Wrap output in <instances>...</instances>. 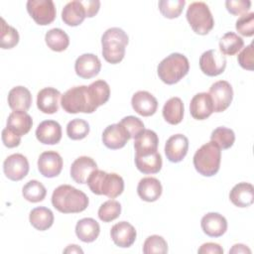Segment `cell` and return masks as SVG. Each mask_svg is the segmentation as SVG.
Returning a JSON list of instances; mask_svg holds the SVG:
<instances>
[{"mask_svg":"<svg viewBox=\"0 0 254 254\" xmlns=\"http://www.w3.org/2000/svg\"><path fill=\"white\" fill-rule=\"evenodd\" d=\"M119 123L125 128L130 138H135L140 132H142L145 129L143 121L138 117L132 115L122 118Z\"/></svg>","mask_w":254,"mask_h":254,"instance_id":"cell-44","label":"cell"},{"mask_svg":"<svg viewBox=\"0 0 254 254\" xmlns=\"http://www.w3.org/2000/svg\"><path fill=\"white\" fill-rule=\"evenodd\" d=\"M27 11L34 21L41 26H46L56 19V6L52 0H29Z\"/></svg>","mask_w":254,"mask_h":254,"instance_id":"cell-8","label":"cell"},{"mask_svg":"<svg viewBox=\"0 0 254 254\" xmlns=\"http://www.w3.org/2000/svg\"><path fill=\"white\" fill-rule=\"evenodd\" d=\"M63 158L56 151L43 152L38 159L39 172L46 178L59 176L63 169Z\"/></svg>","mask_w":254,"mask_h":254,"instance_id":"cell-12","label":"cell"},{"mask_svg":"<svg viewBox=\"0 0 254 254\" xmlns=\"http://www.w3.org/2000/svg\"><path fill=\"white\" fill-rule=\"evenodd\" d=\"M90 101L95 109L106 103L110 96V87L105 80L98 79L87 86Z\"/></svg>","mask_w":254,"mask_h":254,"instance_id":"cell-31","label":"cell"},{"mask_svg":"<svg viewBox=\"0 0 254 254\" xmlns=\"http://www.w3.org/2000/svg\"><path fill=\"white\" fill-rule=\"evenodd\" d=\"M97 169L95 161L87 156L78 157L70 167V177L77 184H85L89 175Z\"/></svg>","mask_w":254,"mask_h":254,"instance_id":"cell-21","label":"cell"},{"mask_svg":"<svg viewBox=\"0 0 254 254\" xmlns=\"http://www.w3.org/2000/svg\"><path fill=\"white\" fill-rule=\"evenodd\" d=\"M186 16L192 31L198 35L208 34L214 26L212 14L204 2L190 4Z\"/></svg>","mask_w":254,"mask_h":254,"instance_id":"cell-7","label":"cell"},{"mask_svg":"<svg viewBox=\"0 0 254 254\" xmlns=\"http://www.w3.org/2000/svg\"><path fill=\"white\" fill-rule=\"evenodd\" d=\"M36 137L45 145L58 144L62 139V127L55 120H45L38 125Z\"/></svg>","mask_w":254,"mask_h":254,"instance_id":"cell-18","label":"cell"},{"mask_svg":"<svg viewBox=\"0 0 254 254\" xmlns=\"http://www.w3.org/2000/svg\"><path fill=\"white\" fill-rule=\"evenodd\" d=\"M61 92L54 87H45L37 94V106L46 114H54L59 110Z\"/></svg>","mask_w":254,"mask_h":254,"instance_id":"cell-22","label":"cell"},{"mask_svg":"<svg viewBox=\"0 0 254 254\" xmlns=\"http://www.w3.org/2000/svg\"><path fill=\"white\" fill-rule=\"evenodd\" d=\"M185 0H161L158 3L161 14L169 19L178 18L185 7Z\"/></svg>","mask_w":254,"mask_h":254,"instance_id":"cell-39","label":"cell"},{"mask_svg":"<svg viewBox=\"0 0 254 254\" xmlns=\"http://www.w3.org/2000/svg\"><path fill=\"white\" fill-rule=\"evenodd\" d=\"M135 165L143 174H156L162 169L163 161L158 151L147 155H135Z\"/></svg>","mask_w":254,"mask_h":254,"instance_id":"cell-30","label":"cell"},{"mask_svg":"<svg viewBox=\"0 0 254 254\" xmlns=\"http://www.w3.org/2000/svg\"><path fill=\"white\" fill-rule=\"evenodd\" d=\"M45 41L47 46L55 52H63L69 45L68 35L60 28L51 29L46 33Z\"/></svg>","mask_w":254,"mask_h":254,"instance_id":"cell-34","label":"cell"},{"mask_svg":"<svg viewBox=\"0 0 254 254\" xmlns=\"http://www.w3.org/2000/svg\"><path fill=\"white\" fill-rule=\"evenodd\" d=\"M164 119L172 125H177L182 122L184 116V103L180 97L170 98L163 107Z\"/></svg>","mask_w":254,"mask_h":254,"instance_id":"cell-33","label":"cell"},{"mask_svg":"<svg viewBox=\"0 0 254 254\" xmlns=\"http://www.w3.org/2000/svg\"><path fill=\"white\" fill-rule=\"evenodd\" d=\"M19 43L18 31L9 26L5 20L1 19V33H0V47L4 50L12 49Z\"/></svg>","mask_w":254,"mask_h":254,"instance_id":"cell-38","label":"cell"},{"mask_svg":"<svg viewBox=\"0 0 254 254\" xmlns=\"http://www.w3.org/2000/svg\"><path fill=\"white\" fill-rule=\"evenodd\" d=\"M210 141L215 143L220 149H229L234 144L235 134L229 128L217 127L211 132Z\"/></svg>","mask_w":254,"mask_h":254,"instance_id":"cell-37","label":"cell"},{"mask_svg":"<svg viewBox=\"0 0 254 254\" xmlns=\"http://www.w3.org/2000/svg\"><path fill=\"white\" fill-rule=\"evenodd\" d=\"M143 252L145 254H165L168 252L167 241L160 235H151L144 242Z\"/></svg>","mask_w":254,"mask_h":254,"instance_id":"cell-42","label":"cell"},{"mask_svg":"<svg viewBox=\"0 0 254 254\" xmlns=\"http://www.w3.org/2000/svg\"><path fill=\"white\" fill-rule=\"evenodd\" d=\"M129 139V134L120 123L108 125L102 133L103 144L111 150L123 148Z\"/></svg>","mask_w":254,"mask_h":254,"instance_id":"cell-13","label":"cell"},{"mask_svg":"<svg viewBox=\"0 0 254 254\" xmlns=\"http://www.w3.org/2000/svg\"><path fill=\"white\" fill-rule=\"evenodd\" d=\"M133 109L141 116H151L155 114L158 108V101L156 97L148 91L140 90L133 94L131 99Z\"/></svg>","mask_w":254,"mask_h":254,"instance_id":"cell-17","label":"cell"},{"mask_svg":"<svg viewBox=\"0 0 254 254\" xmlns=\"http://www.w3.org/2000/svg\"><path fill=\"white\" fill-rule=\"evenodd\" d=\"M61 105L67 113H92L96 109L93 107L86 85L73 86L66 90L61 98Z\"/></svg>","mask_w":254,"mask_h":254,"instance_id":"cell-6","label":"cell"},{"mask_svg":"<svg viewBox=\"0 0 254 254\" xmlns=\"http://www.w3.org/2000/svg\"><path fill=\"white\" fill-rule=\"evenodd\" d=\"M28 159L22 154H12L8 156L3 163L5 176L14 182L21 181L29 173Z\"/></svg>","mask_w":254,"mask_h":254,"instance_id":"cell-11","label":"cell"},{"mask_svg":"<svg viewBox=\"0 0 254 254\" xmlns=\"http://www.w3.org/2000/svg\"><path fill=\"white\" fill-rule=\"evenodd\" d=\"M87 17L82 1L73 0L68 2L62 11V19L64 24L75 27L80 25Z\"/></svg>","mask_w":254,"mask_h":254,"instance_id":"cell-24","label":"cell"},{"mask_svg":"<svg viewBox=\"0 0 254 254\" xmlns=\"http://www.w3.org/2000/svg\"><path fill=\"white\" fill-rule=\"evenodd\" d=\"M128 42L129 38L122 29L117 27L107 29L101 37L104 60L112 64L120 63L125 56V47Z\"/></svg>","mask_w":254,"mask_h":254,"instance_id":"cell-3","label":"cell"},{"mask_svg":"<svg viewBox=\"0 0 254 254\" xmlns=\"http://www.w3.org/2000/svg\"><path fill=\"white\" fill-rule=\"evenodd\" d=\"M32 117L26 111H13L7 119V127L20 137L26 135L32 128Z\"/></svg>","mask_w":254,"mask_h":254,"instance_id":"cell-28","label":"cell"},{"mask_svg":"<svg viewBox=\"0 0 254 254\" xmlns=\"http://www.w3.org/2000/svg\"><path fill=\"white\" fill-rule=\"evenodd\" d=\"M54 219L53 211L45 206L35 207L31 210L29 215V220L32 226L40 231L49 229L53 225Z\"/></svg>","mask_w":254,"mask_h":254,"instance_id":"cell-32","label":"cell"},{"mask_svg":"<svg viewBox=\"0 0 254 254\" xmlns=\"http://www.w3.org/2000/svg\"><path fill=\"white\" fill-rule=\"evenodd\" d=\"M253 58H254V49H253V43H251L238 54L237 61L242 68L247 70H252L253 64H254Z\"/></svg>","mask_w":254,"mask_h":254,"instance_id":"cell-46","label":"cell"},{"mask_svg":"<svg viewBox=\"0 0 254 254\" xmlns=\"http://www.w3.org/2000/svg\"><path fill=\"white\" fill-rule=\"evenodd\" d=\"M101 68V63L97 56L93 54H83L79 56L74 64L75 73L81 78H91L97 75Z\"/></svg>","mask_w":254,"mask_h":254,"instance_id":"cell-15","label":"cell"},{"mask_svg":"<svg viewBox=\"0 0 254 254\" xmlns=\"http://www.w3.org/2000/svg\"><path fill=\"white\" fill-rule=\"evenodd\" d=\"M110 235L116 246L128 248L135 242L137 233L132 224L127 221H120L112 226Z\"/></svg>","mask_w":254,"mask_h":254,"instance_id":"cell-16","label":"cell"},{"mask_svg":"<svg viewBox=\"0 0 254 254\" xmlns=\"http://www.w3.org/2000/svg\"><path fill=\"white\" fill-rule=\"evenodd\" d=\"M243 39L233 32L225 33L219 40V51L223 55L233 56L237 54L243 48Z\"/></svg>","mask_w":254,"mask_h":254,"instance_id":"cell-35","label":"cell"},{"mask_svg":"<svg viewBox=\"0 0 254 254\" xmlns=\"http://www.w3.org/2000/svg\"><path fill=\"white\" fill-rule=\"evenodd\" d=\"M221 149L212 141L202 145L193 156L195 170L204 177H212L218 171L221 161Z\"/></svg>","mask_w":254,"mask_h":254,"instance_id":"cell-5","label":"cell"},{"mask_svg":"<svg viewBox=\"0 0 254 254\" xmlns=\"http://www.w3.org/2000/svg\"><path fill=\"white\" fill-rule=\"evenodd\" d=\"M208 94L211 97L214 112H222L231 104L233 89L228 81L218 80L210 86Z\"/></svg>","mask_w":254,"mask_h":254,"instance_id":"cell-10","label":"cell"},{"mask_svg":"<svg viewBox=\"0 0 254 254\" xmlns=\"http://www.w3.org/2000/svg\"><path fill=\"white\" fill-rule=\"evenodd\" d=\"M200 225L202 231L210 237H220L227 230L225 217L217 212H208L203 215Z\"/></svg>","mask_w":254,"mask_h":254,"instance_id":"cell-20","label":"cell"},{"mask_svg":"<svg viewBox=\"0 0 254 254\" xmlns=\"http://www.w3.org/2000/svg\"><path fill=\"white\" fill-rule=\"evenodd\" d=\"M162 185L160 181L153 177H146L140 180L137 192L138 195L145 201H156L162 194Z\"/></svg>","mask_w":254,"mask_h":254,"instance_id":"cell-26","label":"cell"},{"mask_svg":"<svg viewBox=\"0 0 254 254\" xmlns=\"http://www.w3.org/2000/svg\"><path fill=\"white\" fill-rule=\"evenodd\" d=\"M9 107L14 111H28L32 104V94L24 86L13 87L8 94Z\"/></svg>","mask_w":254,"mask_h":254,"instance_id":"cell-27","label":"cell"},{"mask_svg":"<svg viewBox=\"0 0 254 254\" xmlns=\"http://www.w3.org/2000/svg\"><path fill=\"white\" fill-rule=\"evenodd\" d=\"M121 213V204L114 199H108L103 202L98 209V217L103 222H110Z\"/></svg>","mask_w":254,"mask_h":254,"instance_id":"cell-40","label":"cell"},{"mask_svg":"<svg viewBox=\"0 0 254 254\" xmlns=\"http://www.w3.org/2000/svg\"><path fill=\"white\" fill-rule=\"evenodd\" d=\"M199 67L201 71L208 76L219 75L226 67V58L218 50H208L200 56Z\"/></svg>","mask_w":254,"mask_h":254,"instance_id":"cell-9","label":"cell"},{"mask_svg":"<svg viewBox=\"0 0 254 254\" xmlns=\"http://www.w3.org/2000/svg\"><path fill=\"white\" fill-rule=\"evenodd\" d=\"M190 115L196 120H204L214 112L211 97L206 92L196 93L190 103Z\"/></svg>","mask_w":254,"mask_h":254,"instance_id":"cell-19","label":"cell"},{"mask_svg":"<svg viewBox=\"0 0 254 254\" xmlns=\"http://www.w3.org/2000/svg\"><path fill=\"white\" fill-rule=\"evenodd\" d=\"M230 254H240V253H251V250L244 244L238 243V244H234L232 246V248L229 250Z\"/></svg>","mask_w":254,"mask_h":254,"instance_id":"cell-50","label":"cell"},{"mask_svg":"<svg viewBox=\"0 0 254 254\" xmlns=\"http://www.w3.org/2000/svg\"><path fill=\"white\" fill-rule=\"evenodd\" d=\"M251 6L249 0H227L225 1V7L227 11L234 16H242L247 14Z\"/></svg>","mask_w":254,"mask_h":254,"instance_id":"cell-45","label":"cell"},{"mask_svg":"<svg viewBox=\"0 0 254 254\" xmlns=\"http://www.w3.org/2000/svg\"><path fill=\"white\" fill-rule=\"evenodd\" d=\"M22 194L30 202H40L46 197L47 190L39 181L31 180L23 187Z\"/></svg>","mask_w":254,"mask_h":254,"instance_id":"cell-36","label":"cell"},{"mask_svg":"<svg viewBox=\"0 0 254 254\" xmlns=\"http://www.w3.org/2000/svg\"><path fill=\"white\" fill-rule=\"evenodd\" d=\"M197 253H199V254H222L223 249L217 243L207 242V243H203L198 248Z\"/></svg>","mask_w":254,"mask_h":254,"instance_id":"cell-48","label":"cell"},{"mask_svg":"<svg viewBox=\"0 0 254 254\" xmlns=\"http://www.w3.org/2000/svg\"><path fill=\"white\" fill-rule=\"evenodd\" d=\"M86 184L93 193L103 194L109 198L117 197L124 190V181L121 176L97 169L89 175Z\"/></svg>","mask_w":254,"mask_h":254,"instance_id":"cell-2","label":"cell"},{"mask_svg":"<svg viewBox=\"0 0 254 254\" xmlns=\"http://www.w3.org/2000/svg\"><path fill=\"white\" fill-rule=\"evenodd\" d=\"M64 253H83V251L79 246L75 244H70L64 250Z\"/></svg>","mask_w":254,"mask_h":254,"instance_id":"cell-51","label":"cell"},{"mask_svg":"<svg viewBox=\"0 0 254 254\" xmlns=\"http://www.w3.org/2000/svg\"><path fill=\"white\" fill-rule=\"evenodd\" d=\"M237 32L244 37H252L254 35V13L242 15L238 18L235 24Z\"/></svg>","mask_w":254,"mask_h":254,"instance_id":"cell-43","label":"cell"},{"mask_svg":"<svg viewBox=\"0 0 254 254\" xmlns=\"http://www.w3.org/2000/svg\"><path fill=\"white\" fill-rule=\"evenodd\" d=\"M100 226L98 222L90 217H85L77 221L75 234L82 242H93L99 235Z\"/></svg>","mask_w":254,"mask_h":254,"instance_id":"cell-29","label":"cell"},{"mask_svg":"<svg viewBox=\"0 0 254 254\" xmlns=\"http://www.w3.org/2000/svg\"><path fill=\"white\" fill-rule=\"evenodd\" d=\"M190 70V63L186 56L180 53H173L165 58L157 67L160 79L166 84L179 82Z\"/></svg>","mask_w":254,"mask_h":254,"instance_id":"cell-4","label":"cell"},{"mask_svg":"<svg viewBox=\"0 0 254 254\" xmlns=\"http://www.w3.org/2000/svg\"><path fill=\"white\" fill-rule=\"evenodd\" d=\"M159 138L156 132L144 129L134 138V148L136 155H147L158 151Z\"/></svg>","mask_w":254,"mask_h":254,"instance_id":"cell-23","label":"cell"},{"mask_svg":"<svg viewBox=\"0 0 254 254\" xmlns=\"http://www.w3.org/2000/svg\"><path fill=\"white\" fill-rule=\"evenodd\" d=\"M89 133L88 123L79 118L72 119L66 125V134L71 140H81Z\"/></svg>","mask_w":254,"mask_h":254,"instance_id":"cell-41","label":"cell"},{"mask_svg":"<svg viewBox=\"0 0 254 254\" xmlns=\"http://www.w3.org/2000/svg\"><path fill=\"white\" fill-rule=\"evenodd\" d=\"M189 150V139L183 134L171 136L165 145V154L172 163L183 161Z\"/></svg>","mask_w":254,"mask_h":254,"instance_id":"cell-14","label":"cell"},{"mask_svg":"<svg viewBox=\"0 0 254 254\" xmlns=\"http://www.w3.org/2000/svg\"><path fill=\"white\" fill-rule=\"evenodd\" d=\"M52 203L60 212L77 213L86 209L89 200L83 191L69 185H62L54 190Z\"/></svg>","mask_w":254,"mask_h":254,"instance_id":"cell-1","label":"cell"},{"mask_svg":"<svg viewBox=\"0 0 254 254\" xmlns=\"http://www.w3.org/2000/svg\"><path fill=\"white\" fill-rule=\"evenodd\" d=\"M85 10H86V14L88 18H91L93 16H95L99 10L100 7V2L97 0H84L82 1Z\"/></svg>","mask_w":254,"mask_h":254,"instance_id":"cell-49","label":"cell"},{"mask_svg":"<svg viewBox=\"0 0 254 254\" xmlns=\"http://www.w3.org/2000/svg\"><path fill=\"white\" fill-rule=\"evenodd\" d=\"M2 141L7 148H15L21 143V137L6 127L2 131Z\"/></svg>","mask_w":254,"mask_h":254,"instance_id":"cell-47","label":"cell"},{"mask_svg":"<svg viewBox=\"0 0 254 254\" xmlns=\"http://www.w3.org/2000/svg\"><path fill=\"white\" fill-rule=\"evenodd\" d=\"M229 198L238 207H248L254 202V188L249 183H239L230 190Z\"/></svg>","mask_w":254,"mask_h":254,"instance_id":"cell-25","label":"cell"}]
</instances>
